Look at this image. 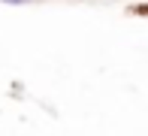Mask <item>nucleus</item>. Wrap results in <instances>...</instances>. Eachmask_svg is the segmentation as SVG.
<instances>
[{"instance_id": "nucleus-1", "label": "nucleus", "mask_w": 148, "mask_h": 136, "mask_svg": "<svg viewBox=\"0 0 148 136\" xmlns=\"http://www.w3.org/2000/svg\"><path fill=\"white\" fill-rule=\"evenodd\" d=\"M3 3H24V0H3Z\"/></svg>"}]
</instances>
